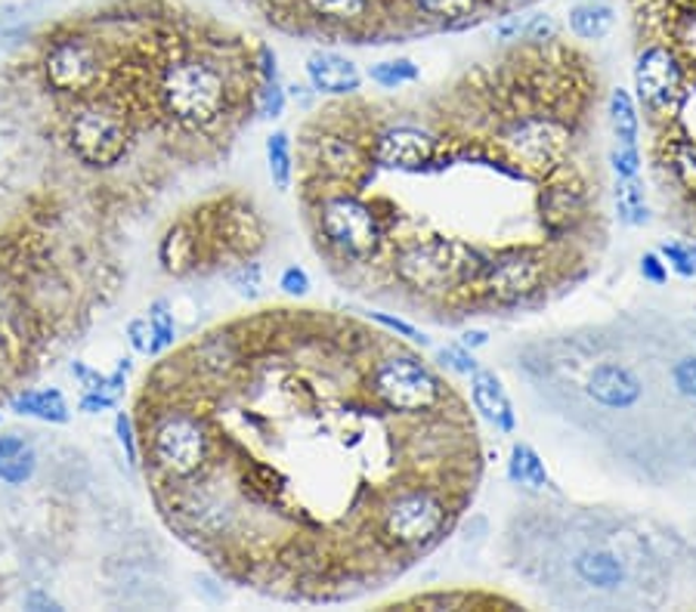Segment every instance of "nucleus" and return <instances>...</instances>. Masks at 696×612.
<instances>
[{"label":"nucleus","mask_w":696,"mask_h":612,"mask_svg":"<svg viewBox=\"0 0 696 612\" xmlns=\"http://www.w3.org/2000/svg\"><path fill=\"white\" fill-rule=\"evenodd\" d=\"M424 155L412 171L354 167L378 254L354 292L409 322L459 328L535 313L594 276L610 245L604 81L563 38H518L449 84L409 90Z\"/></svg>","instance_id":"obj_1"},{"label":"nucleus","mask_w":696,"mask_h":612,"mask_svg":"<svg viewBox=\"0 0 696 612\" xmlns=\"http://www.w3.org/2000/svg\"><path fill=\"white\" fill-rule=\"evenodd\" d=\"M672 328L651 316H620L539 335L518 350V375L582 437L597 442L637 482H663L678 465L663 434V415L696 402L675 378L682 350ZM672 437V434H668Z\"/></svg>","instance_id":"obj_2"},{"label":"nucleus","mask_w":696,"mask_h":612,"mask_svg":"<svg viewBox=\"0 0 696 612\" xmlns=\"http://www.w3.org/2000/svg\"><path fill=\"white\" fill-rule=\"evenodd\" d=\"M678 548V536L637 513L545 498L504 529L508 567L566 610L663 606Z\"/></svg>","instance_id":"obj_3"},{"label":"nucleus","mask_w":696,"mask_h":612,"mask_svg":"<svg viewBox=\"0 0 696 612\" xmlns=\"http://www.w3.org/2000/svg\"><path fill=\"white\" fill-rule=\"evenodd\" d=\"M149 458L155 473L174 489L202 477L211 458V430L202 411L164 408L149 430Z\"/></svg>","instance_id":"obj_4"},{"label":"nucleus","mask_w":696,"mask_h":612,"mask_svg":"<svg viewBox=\"0 0 696 612\" xmlns=\"http://www.w3.org/2000/svg\"><path fill=\"white\" fill-rule=\"evenodd\" d=\"M69 143L74 155L93 167H112L127 155L131 124L115 102L93 100L78 105L69 121Z\"/></svg>","instance_id":"obj_5"},{"label":"nucleus","mask_w":696,"mask_h":612,"mask_svg":"<svg viewBox=\"0 0 696 612\" xmlns=\"http://www.w3.org/2000/svg\"><path fill=\"white\" fill-rule=\"evenodd\" d=\"M44 74L53 90L81 96V93H90L100 84L103 62H100V53L88 41L65 38V41H57V44L50 47V53L44 59Z\"/></svg>","instance_id":"obj_6"},{"label":"nucleus","mask_w":696,"mask_h":612,"mask_svg":"<svg viewBox=\"0 0 696 612\" xmlns=\"http://www.w3.org/2000/svg\"><path fill=\"white\" fill-rule=\"evenodd\" d=\"M304 3L313 16L344 26L354 44H381L378 0H304Z\"/></svg>","instance_id":"obj_7"},{"label":"nucleus","mask_w":696,"mask_h":612,"mask_svg":"<svg viewBox=\"0 0 696 612\" xmlns=\"http://www.w3.org/2000/svg\"><path fill=\"white\" fill-rule=\"evenodd\" d=\"M393 606H416V610H518L514 598H504L489 588H433L424 594L397 600Z\"/></svg>","instance_id":"obj_8"},{"label":"nucleus","mask_w":696,"mask_h":612,"mask_svg":"<svg viewBox=\"0 0 696 612\" xmlns=\"http://www.w3.org/2000/svg\"><path fill=\"white\" fill-rule=\"evenodd\" d=\"M468 380H471V402H474L477 415L487 424H492L504 437L514 434L518 430V411H514V402H511L499 375L492 368L480 365Z\"/></svg>","instance_id":"obj_9"},{"label":"nucleus","mask_w":696,"mask_h":612,"mask_svg":"<svg viewBox=\"0 0 696 612\" xmlns=\"http://www.w3.org/2000/svg\"><path fill=\"white\" fill-rule=\"evenodd\" d=\"M307 78L310 88L326 96H350L362 88V72L356 69L354 59L331 50H316L307 57Z\"/></svg>","instance_id":"obj_10"},{"label":"nucleus","mask_w":696,"mask_h":612,"mask_svg":"<svg viewBox=\"0 0 696 612\" xmlns=\"http://www.w3.org/2000/svg\"><path fill=\"white\" fill-rule=\"evenodd\" d=\"M158 261L171 276H193L202 269V245L193 217L177 220L158 245Z\"/></svg>","instance_id":"obj_11"},{"label":"nucleus","mask_w":696,"mask_h":612,"mask_svg":"<svg viewBox=\"0 0 696 612\" xmlns=\"http://www.w3.org/2000/svg\"><path fill=\"white\" fill-rule=\"evenodd\" d=\"M613 207H616V217L623 226L632 230H644L651 226L653 207H651V190L644 183V176H616V186H613Z\"/></svg>","instance_id":"obj_12"},{"label":"nucleus","mask_w":696,"mask_h":612,"mask_svg":"<svg viewBox=\"0 0 696 612\" xmlns=\"http://www.w3.org/2000/svg\"><path fill=\"white\" fill-rule=\"evenodd\" d=\"M508 480L518 489H526L530 496H545L551 486V473L542 455L535 452L530 442H514L511 455H508Z\"/></svg>","instance_id":"obj_13"},{"label":"nucleus","mask_w":696,"mask_h":612,"mask_svg":"<svg viewBox=\"0 0 696 612\" xmlns=\"http://www.w3.org/2000/svg\"><path fill=\"white\" fill-rule=\"evenodd\" d=\"M607 128L613 143L641 146V112L635 96L625 88H613L607 96Z\"/></svg>","instance_id":"obj_14"},{"label":"nucleus","mask_w":696,"mask_h":612,"mask_svg":"<svg viewBox=\"0 0 696 612\" xmlns=\"http://www.w3.org/2000/svg\"><path fill=\"white\" fill-rule=\"evenodd\" d=\"M616 26V10L607 0H582L570 7V31L579 41H604Z\"/></svg>","instance_id":"obj_15"},{"label":"nucleus","mask_w":696,"mask_h":612,"mask_svg":"<svg viewBox=\"0 0 696 612\" xmlns=\"http://www.w3.org/2000/svg\"><path fill=\"white\" fill-rule=\"evenodd\" d=\"M34 465H38V458H34L31 442H25L22 437L0 439V480L10 482V486H22L31 480Z\"/></svg>","instance_id":"obj_16"},{"label":"nucleus","mask_w":696,"mask_h":612,"mask_svg":"<svg viewBox=\"0 0 696 612\" xmlns=\"http://www.w3.org/2000/svg\"><path fill=\"white\" fill-rule=\"evenodd\" d=\"M13 411L47 424L69 421V402H65V396L60 390H29V394L16 396Z\"/></svg>","instance_id":"obj_17"},{"label":"nucleus","mask_w":696,"mask_h":612,"mask_svg":"<svg viewBox=\"0 0 696 612\" xmlns=\"http://www.w3.org/2000/svg\"><path fill=\"white\" fill-rule=\"evenodd\" d=\"M267 164L273 186L279 192L291 190V183H295V155H291V136L285 131H276L267 140Z\"/></svg>","instance_id":"obj_18"},{"label":"nucleus","mask_w":696,"mask_h":612,"mask_svg":"<svg viewBox=\"0 0 696 612\" xmlns=\"http://www.w3.org/2000/svg\"><path fill=\"white\" fill-rule=\"evenodd\" d=\"M369 78L371 84H378L381 90H406L421 78V69L412 59H387V62H375L371 65Z\"/></svg>","instance_id":"obj_19"},{"label":"nucleus","mask_w":696,"mask_h":612,"mask_svg":"<svg viewBox=\"0 0 696 612\" xmlns=\"http://www.w3.org/2000/svg\"><path fill=\"white\" fill-rule=\"evenodd\" d=\"M146 319L149 328H152V356H158V353H164L167 347H174L177 328H174V313H171L167 300H155V304L149 306Z\"/></svg>","instance_id":"obj_20"},{"label":"nucleus","mask_w":696,"mask_h":612,"mask_svg":"<svg viewBox=\"0 0 696 612\" xmlns=\"http://www.w3.org/2000/svg\"><path fill=\"white\" fill-rule=\"evenodd\" d=\"M433 365L443 368L446 375H461V378H471L480 363H477L474 350L461 347V344H446L440 350L433 353Z\"/></svg>","instance_id":"obj_21"},{"label":"nucleus","mask_w":696,"mask_h":612,"mask_svg":"<svg viewBox=\"0 0 696 612\" xmlns=\"http://www.w3.org/2000/svg\"><path fill=\"white\" fill-rule=\"evenodd\" d=\"M226 278H229V288L242 294V297H248V300H254L260 294V288H264V269H260V263L254 261L236 263Z\"/></svg>","instance_id":"obj_22"},{"label":"nucleus","mask_w":696,"mask_h":612,"mask_svg":"<svg viewBox=\"0 0 696 612\" xmlns=\"http://www.w3.org/2000/svg\"><path fill=\"white\" fill-rule=\"evenodd\" d=\"M285 102H288V93L282 90L279 81H260L257 84V100H254V112L264 121H273V118L285 115Z\"/></svg>","instance_id":"obj_23"},{"label":"nucleus","mask_w":696,"mask_h":612,"mask_svg":"<svg viewBox=\"0 0 696 612\" xmlns=\"http://www.w3.org/2000/svg\"><path fill=\"white\" fill-rule=\"evenodd\" d=\"M607 164L616 176H637L644 167V155L641 146H623V143H613L607 149Z\"/></svg>","instance_id":"obj_24"},{"label":"nucleus","mask_w":696,"mask_h":612,"mask_svg":"<svg viewBox=\"0 0 696 612\" xmlns=\"http://www.w3.org/2000/svg\"><path fill=\"white\" fill-rule=\"evenodd\" d=\"M520 38H530V41H551V38H561V26H557L554 16L539 13L523 22V34H520Z\"/></svg>","instance_id":"obj_25"},{"label":"nucleus","mask_w":696,"mask_h":612,"mask_svg":"<svg viewBox=\"0 0 696 612\" xmlns=\"http://www.w3.org/2000/svg\"><path fill=\"white\" fill-rule=\"evenodd\" d=\"M641 276H644V282H651V285H666L668 263L663 261L659 251H647V254L641 257Z\"/></svg>","instance_id":"obj_26"},{"label":"nucleus","mask_w":696,"mask_h":612,"mask_svg":"<svg viewBox=\"0 0 696 612\" xmlns=\"http://www.w3.org/2000/svg\"><path fill=\"white\" fill-rule=\"evenodd\" d=\"M279 288L285 294H291V297H304V294L310 292V276L300 266H285L279 276Z\"/></svg>","instance_id":"obj_27"},{"label":"nucleus","mask_w":696,"mask_h":612,"mask_svg":"<svg viewBox=\"0 0 696 612\" xmlns=\"http://www.w3.org/2000/svg\"><path fill=\"white\" fill-rule=\"evenodd\" d=\"M115 430H119V442H121V449H124V455H127V465H140V452H136V439H134V424H131V418L121 411L119 415V421H115Z\"/></svg>","instance_id":"obj_28"},{"label":"nucleus","mask_w":696,"mask_h":612,"mask_svg":"<svg viewBox=\"0 0 696 612\" xmlns=\"http://www.w3.org/2000/svg\"><path fill=\"white\" fill-rule=\"evenodd\" d=\"M127 337H131V347L143 356H152V328L149 319H134L127 325Z\"/></svg>","instance_id":"obj_29"},{"label":"nucleus","mask_w":696,"mask_h":612,"mask_svg":"<svg viewBox=\"0 0 696 612\" xmlns=\"http://www.w3.org/2000/svg\"><path fill=\"white\" fill-rule=\"evenodd\" d=\"M115 402H119L115 396L84 394V399H81V408H84V411H90V415H96V411H103V408H112Z\"/></svg>","instance_id":"obj_30"},{"label":"nucleus","mask_w":696,"mask_h":612,"mask_svg":"<svg viewBox=\"0 0 696 612\" xmlns=\"http://www.w3.org/2000/svg\"><path fill=\"white\" fill-rule=\"evenodd\" d=\"M459 344L461 347H468V350H480V347H487L489 344V332H483V328H468V332L461 335Z\"/></svg>","instance_id":"obj_31"},{"label":"nucleus","mask_w":696,"mask_h":612,"mask_svg":"<svg viewBox=\"0 0 696 612\" xmlns=\"http://www.w3.org/2000/svg\"><path fill=\"white\" fill-rule=\"evenodd\" d=\"M489 10H495V13H511V10H518L523 3H530V0H487Z\"/></svg>","instance_id":"obj_32"},{"label":"nucleus","mask_w":696,"mask_h":612,"mask_svg":"<svg viewBox=\"0 0 696 612\" xmlns=\"http://www.w3.org/2000/svg\"><path fill=\"white\" fill-rule=\"evenodd\" d=\"M25 606H44V610H60L53 600H47L41 598V594H31V598H25Z\"/></svg>","instance_id":"obj_33"},{"label":"nucleus","mask_w":696,"mask_h":612,"mask_svg":"<svg viewBox=\"0 0 696 612\" xmlns=\"http://www.w3.org/2000/svg\"><path fill=\"white\" fill-rule=\"evenodd\" d=\"M3 368H7V344H3V337H0V375H3Z\"/></svg>","instance_id":"obj_34"}]
</instances>
